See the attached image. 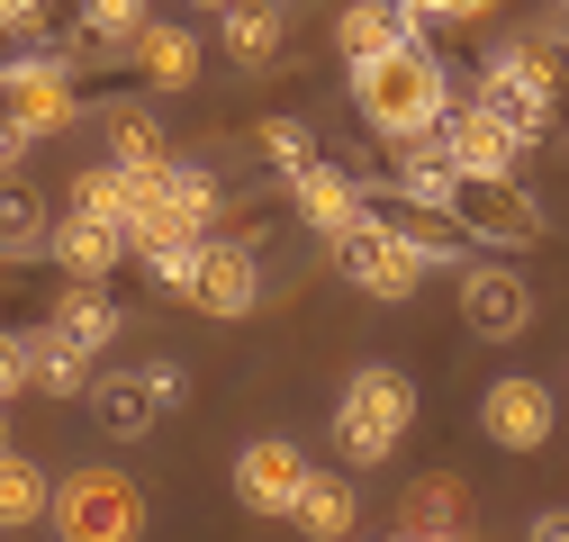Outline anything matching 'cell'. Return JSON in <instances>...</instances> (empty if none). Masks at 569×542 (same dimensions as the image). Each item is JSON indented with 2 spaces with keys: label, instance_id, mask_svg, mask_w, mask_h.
<instances>
[{
  "label": "cell",
  "instance_id": "cell-14",
  "mask_svg": "<svg viewBox=\"0 0 569 542\" xmlns=\"http://www.w3.org/2000/svg\"><path fill=\"white\" fill-rule=\"evenodd\" d=\"M10 344H19V380H28V389H46V398L91 389V353H82L54 317H46V325H28V334H10Z\"/></svg>",
  "mask_w": 569,
  "mask_h": 542
},
{
  "label": "cell",
  "instance_id": "cell-16",
  "mask_svg": "<svg viewBox=\"0 0 569 542\" xmlns=\"http://www.w3.org/2000/svg\"><path fill=\"white\" fill-rule=\"evenodd\" d=\"M46 244H54V262L73 271V281H109V271L127 262V227H109V218H73V209L54 218Z\"/></svg>",
  "mask_w": 569,
  "mask_h": 542
},
{
  "label": "cell",
  "instance_id": "cell-32",
  "mask_svg": "<svg viewBox=\"0 0 569 542\" xmlns=\"http://www.w3.org/2000/svg\"><path fill=\"white\" fill-rule=\"evenodd\" d=\"M28 380H19V344H10V334H0V406H10Z\"/></svg>",
  "mask_w": 569,
  "mask_h": 542
},
{
  "label": "cell",
  "instance_id": "cell-28",
  "mask_svg": "<svg viewBox=\"0 0 569 542\" xmlns=\"http://www.w3.org/2000/svg\"><path fill=\"white\" fill-rule=\"evenodd\" d=\"M227 54H236V63H271V54H280V10H262V0L227 10Z\"/></svg>",
  "mask_w": 569,
  "mask_h": 542
},
{
  "label": "cell",
  "instance_id": "cell-9",
  "mask_svg": "<svg viewBox=\"0 0 569 542\" xmlns=\"http://www.w3.org/2000/svg\"><path fill=\"white\" fill-rule=\"evenodd\" d=\"M461 325L479 334V344H516V334L533 325V290H525V271H507V262L461 271Z\"/></svg>",
  "mask_w": 569,
  "mask_h": 542
},
{
  "label": "cell",
  "instance_id": "cell-1",
  "mask_svg": "<svg viewBox=\"0 0 569 542\" xmlns=\"http://www.w3.org/2000/svg\"><path fill=\"white\" fill-rule=\"evenodd\" d=\"M352 109H362V127L380 136V145H425L443 118H452V82H443V54L435 46H389L371 63H352Z\"/></svg>",
  "mask_w": 569,
  "mask_h": 542
},
{
  "label": "cell",
  "instance_id": "cell-5",
  "mask_svg": "<svg viewBox=\"0 0 569 542\" xmlns=\"http://www.w3.org/2000/svg\"><path fill=\"white\" fill-rule=\"evenodd\" d=\"M470 109H488L516 145H533V136L560 118V63L542 46H497L479 63V82H470Z\"/></svg>",
  "mask_w": 569,
  "mask_h": 542
},
{
  "label": "cell",
  "instance_id": "cell-15",
  "mask_svg": "<svg viewBox=\"0 0 569 542\" xmlns=\"http://www.w3.org/2000/svg\"><path fill=\"white\" fill-rule=\"evenodd\" d=\"M0 91H10V118H28L37 136H46V127H73V109H82V100H73V73H63V54H28Z\"/></svg>",
  "mask_w": 569,
  "mask_h": 542
},
{
  "label": "cell",
  "instance_id": "cell-13",
  "mask_svg": "<svg viewBox=\"0 0 569 542\" xmlns=\"http://www.w3.org/2000/svg\"><path fill=\"white\" fill-rule=\"evenodd\" d=\"M290 209H299V218H308V227L335 244L343 227H362V218H371V199H362V181H352L343 163H326V154H317V163L290 181Z\"/></svg>",
  "mask_w": 569,
  "mask_h": 542
},
{
  "label": "cell",
  "instance_id": "cell-26",
  "mask_svg": "<svg viewBox=\"0 0 569 542\" xmlns=\"http://www.w3.org/2000/svg\"><path fill=\"white\" fill-rule=\"evenodd\" d=\"M46 235H54L46 190H28L19 172H0V253H28V244H46Z\"/></svg>",
  "mask_w": 569,
  "mask_h": 542
},
{
  "label": "cell",
  "instance_id": "cell-7",
  "mask_svg": "<svg viewBox=\"0 0 569 542\" xmlns=\"http://www.w3.org/2000/svg\"><path fill=\"white\" fill-rule=\"evenodd\" d=\"M91 425L100 434H118V443H136V434H154L172 406L190 398V371L172 362V353H154V362H127V371H100L91 389Z\"/></svg>",
  "mask_w": 569,
  "mask_h": 542
},
{
  "label": "cell",
  "instance_id": "cell-6",
  "mask_svg": "<svg viewBox=\"0 0 569 542\" xmlns=\"http://www.w3.org/2000/svg\"><path fill=\"white\" fill-rule=\"evenodd\" d=\"M54 542H146V489L109 461L73 470L54 489Z\"/></svg>",
  "mask_w": 569,
  "mask_h": 542
},
{
  "label": "cell",
  "instance_id": "cell-4",
  "mask_svg": "<svg viewBox=\"0 0 569 542\" xmlns=\"http://www.w3.org/2000/svg\"><path fill=\"white\" fill-rule=\"evenodd\" d=\"M146 271H154L172 299H190L199 317H253V308H262V262H253V244H236V235L146 253Z\"/></svg>",
  "mask_w": 569,
  "mask_h": 542
},
{
  "label": "cell",
  "instance_id": "cell-20",
  "mask_svg": "<svg viewBox=\"0 0 569 542\" xmlns=\"http://www.w3.org/2000/svg\"><path fill=\"white\" fill-rule=\"evenodd\" d=\"M398 199H416V218H452V199H461V172L435 154V136H425V145H407L398 154V181H389Z\"/></svg>",
  "mask_w": 569,
  "mask_h": 542
},
{
  "label": "cell",
  "instance_id": "cell-12",
  "mask_svg": "<svg viewBox=\"0 0 569 542\" xmlns=\"http://www.w3.org/2000/svg\"><path fill=\"white\" fill-rule=\"evenodd\" d=\"M452 227L479 235V244H542V209H533L516 181H461Z\"/></svg>",
  "mask_w": 569,
  "mask_h": 542
},
{
  "label": "cell",
  "instance_id": "cell-27",
  "mask_svg": "<svg viewBox=\"0 0 569 542\" xmlns=\"http://www.w3.org/2000/svg\"><path fill=\"white\" fill-rule=\"evenodd\" d=\"M253 145H262V163H271L280 181H299V172L317 163V136H308L299 118H262V127H253Z\"/></svg>",
  "mask_w": 569,
  "mask_h": 542
},
{
  "label": "cell",
  "instance_id": "cell-3",
  "mask_svg": "<svg viewBox=\"0 0 569 542\" xmlns=\"http://www.w3.org/2000/svg\"><path fill=\"white\" fill-rule=\"evenodd\" d=\"M335 262H343V281L371 290V299H416V290L443 271V244L416 235V218H380V209H371L362 227L335 235Z\"/></svg>",
  "mask_w": 569,
  "mask_h": 542
},
{
  "label": "cell",
  "instance_id": "cell-29",
  "mask_svg": "<svg viewBox=\"0 0 569 542\" xmlns=\"http://www.w3.org/2000/svg\"><path fill=\"white\" fill-rule=\"evenodd\" d=\"M398 10H407V28L425 37V28H470V19H488L497 0H398Z\"/></svg>",
  "mask_w": 569,
  "mask_h": 542
},
{
  "label": "cell",
  "instance_id": "cell-10",
  "mask_svg": "<svg viewBox=\"0 0 569 542\" xmlns=\"http://www.w3.org/2000/svg\"><path fill=\"white\" fill-rule=\"evenodd\" d=\"M479 425H488V443H507V452H542L551 443V425H560V398L542 389V380H488V398H479Z\"/></svg>",
  "mask_w": 569,
  "mask_h": 542
},
{
  "label": "cell",
  "instance_id": "cell-25",
  "mask_svg": "<svg viewBox=\"0 0 569 542\" xmlns=\"http://www.w3.org/2000/svg\"><path fill=\"white\" fill-rule=\"evenodd\" d=\"M63 209H73V218H109V227H127V218H136V172H118V163H91V172H73Z\"/></svg>",
  "mask_w": 569,
  "mask_h": 542
},
{
  "label": "cell",
  "instance_id": "cell-24",
  "mask_svg": "<svg viewBox=\"0 0 569 542\" xmlns=\"http://www.w3.org/2000/svg\"><path fill=\"white\" fill-rule=\"evenodd\" d=\"M46 515H54V480H46L28 452H0V533L46 524Z\"/></svg>",
  "mask_w": 569,
  "mask_h": 542
},
{
  "label": "cell",
  "instance_id": "cell-31",
  "mask_svg": "<svg viewBox=\"0 0 569 542\" xmlns=\"http://www.w3.org/2000/svg\"><path fill=\"white\" fill-rule=\"evenodd\" d=\"M525 542H569V506H542V515L525 524Z\"/></svg>",
  "mask_w": 569,
  "mask_h": 542
},
{
  "label": "cell",
  "instance_id": "cell-30",
  "mask_svg": "<svg viewBox=\"0 0 569 542\" xmlns=\"http://www.w3.org/2000/svg\"><path fill=\"white\" fill-rule=\"evenodd\" d=\"M28 145H37V127L0 109V172H19V163H28Z\"/></svg>",
  "mask_w": 569,
  "mask_h": 542
},
{
  "label": "cell",
  "instance_id": "cell-35",
  "mask_svg": "<svg viewBox=\"0 0 569 542\" xmlns=\"http://www.w3.org/2000/svg\"><path fill=\"white\" fill-rule=\"evenodd\" d=\"M560 19H569V0H560Z\"/></svg>",
  "mask_w": 569,
  "mask_h": 542
},
{
  "label": "cell",
  "instance_id": "cell-11",
  "mask_svg": "<svg viewBox=\"0 0 569 542\" xmlns=\"http://www.w3.org/2000/svg\"><path fill=\"white\" fill-rule=\"evenodd\" d=\"M435 154H443L461 181H516V154H525V145H516V136L497 127L488 109H470V100H461V109L435 127Z\"/></svg>",
  "mask_w": 569,
  "mask_h": 542
},
{
  "label": "cell",
  "instance_id": "cell-21",
  "mask_svg": "<svg viewBox=\"0 0 569 542\" xmlns=\"http://www.w3.org/2000/svg\"><path fill=\"white\" fill-rule=\"evenodd\" d=\"M127 54H136V73L163 82V91H190V82H199V37H190V28H172V19H154Z\"/></svg>",
  "mask_w": 569,
  "mask_h": 542
},
{
  "label": "cell",
  "instance_id": "cell-8",
  "mask_svg": "<svg viewBox=\"0 0 569 542\" xmlns=\"http://www.w3.org/2000/svg\"><path fill=\"white\" fill-rule=\"evenodd\" d=\"M308 480H317V461H308L290 434H253V443L236 452V506H253V515H290Z\"/></svg>",
  "mask_w": 569,
  "mask_h": 542
},
{
  "label": "cell",
  "instance_id": "cell-2",
  "mask_svg": "<svg viewBox=\"0 0 569 542\" xmlns=\"http://www.w3.org/2000/svg\"><path fill=\"white\" fill-rule=\"evenodd\" d=\"M407 425H416V380L398 362H362L343 380V398H335V452H343V470H380L407 443Z\"/></svg>",
  "mask_w": 569,
  "mask_h": 542
},
{
  "label": "cell",
  "instance_id": "cell-18",
  "mask_svg": "<svg viewBox=\"0 0 569 542\" xmlns=\"http://www.w3.org/2000/svg\"><path fill=\"white\" fill-rule=\"evenodd\" d=\"M100 127H109V163H118V172H163V163H172L163 118H154V109L118 100V109H100Z\"/></svg>",
  "mask_w": 569,
  "mask_h": 542
},
{
  "label": "cell",
  "instance_id": "cell-34",
  "mask_svg": "<svg viewBox=\"0 0 569 542\" xmlns=\"http://www.w3.org/2000/svg\"><path fill=\"white\" fill-rule=\"evenodd\" d=\"M199 10H244V0H199Z\"/></svg>",
  "mask_w": 569,
  "mask_h": 542
},
{
  "label": "cell",
  "instance_id": "cell-17",
  "mask_svg": "<svg viewBox=\"0 0 569 542\" xmlns=\"http://www.w3.org/2000/svg\"><path fill=\"white\" fill-rule=\"evenodd\" d=\"M389 46H416V28H407L398 0H343V10H335V54L371 63V54H389Z\"/></svg>",
  "mask_w": 569,
  "mask_h": 542
},
{
  "label": "cell",
  "instance_id": "cell-23",
  "mask_svg": "<svg viewBox=\"0 0 569 542\" xmlns=\"http://www.w3.org/2000/svg\"><path fill=\"white\" fill-rule=\"evenodd\" d=\"M470 524V489L452 480V470H435V480H416L407 506H398V533H461Z\"/></svg>",
  "mask_w": 569,
  "mask_h": 542
},
{
  "label": "cell",
  "instance_id": "cell-33",
  "mask_svg": "<svg viewBox=\"0 0 569 542\" xmlns=\"http://www.w3.org/2000/svg\"><path fill=\"white\" fill-rule=\"evenodd\" d=\"M0 452H10V406H0Z\"/></svg>",
  "mask_w": 569,
  "mask_h": 542
},
{
  "label": "cell",
  "instance_id": "cell-19",
  "mask_svg": "<svg viewBox=\"0 0 569 542\" xmlns=\"http://www.w3.org/2000/svg\"><path fill=\"white\" fill-rule=\"evenodd\" d=\"M352 515H362V498H352L343 470H317V480L299 489V506H290V524L308 542H352Z\"/></svg>",
  "mask_w": 569,
  "mask_h": 542
},
{
  "label": "cell",
  "instance_id": "cell-22",
  "mask_svg": "<svg viewBox=\"0 0 569 542\" xmlns=\"http://www.w3.org/2000/svg\"><path fill=\"white\" fill-rule=\"evenodd\" d=\"M54 325L73 334L82 353H100V344H118V334H127V317H118V299H109L100 281H73V290H63V299H54Z\"/></svg>",
  "mask_w": 569,
  "mask_h": 542
}]
</instances>
